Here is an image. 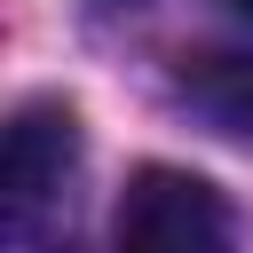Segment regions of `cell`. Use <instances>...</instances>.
I'll return each mask as SVG.
<instances>
[{
  "instance_id": "obj_1",
  "label": "cell",
  "mask_w": 253,
  "mask_h": 253,
  "mask_svg": "<svg viewBox=\"0 0 253 253\" xmlns=\"http://www.w3.org/2000/svg\"><path fill=\"white\" fill-rule=\"evenodd\" d=\"M0 206H8V253H71V206H79V119L63 103H24L8 119L0 150Z\"/></svg>"
},
{
  "instance_id": "obj_2",
  "label": "cell",
  "mask_w": 253,
  "mask_h": 253,
  "mask_svg": "<svg viewBox=\"0 0 253 253\" xmlns=\"http://www.w3.org/2000/svg\"><path fill=\"white\" fill-rule=\"evenodd\" d=\"M111 253H237L229 198L190 166H142L119 198Z\"/></svg>"
},
{
  "instance_id": "obj_3",
  "label": "cell",
  "mask_w": 253,
  "mask_h": 253,
  "mask_svg": "<svg viewBox=\"0 0 253 253\" xmlns=\"http://www.w3.org/2000/svg\"><path fill=\"white\" fill-rule=\"evenodd\" d=\"M182 103L198 119H213L221 134H245L253 142V47H221V55H198L182 71Z\"/></svg>"
},
{
  "instance_id": "obj_4",
  "label": "cell",
  "mask_w": 253,
  "mask_h": 253,
  "mask_svg": "<svg viewBox=\"0 0 253 253\" xmlns=\"http://www.w3.org/2000/svg\"><path fill=\"white\" fill-rule=\"evenodd\" d=\"M221 8H229V16H245V24H253V0H221Z\"/></svg>"
}]
</instances>
